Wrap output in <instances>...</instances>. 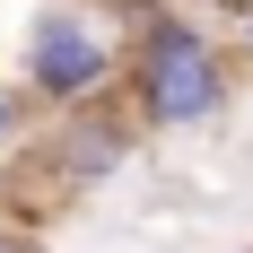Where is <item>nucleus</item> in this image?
Listing matches in <instances>:
<instances>
[{
  "instance_id": "5",
  "label": "nucleus",
  "mask_w": 253,
  "mask_h": 253,
  "mask_svg": "<svg viewBox=\"0 0 253 253\" xmlns=\"http://www.w3.org/2000/svg\"><path fill=\"white\" fill-rule=\"evenodd\" d=\"M236 44H245V61H253V0H245V26H236Z\"/></svg>"
},
{
  "instance_id": "6",
  "label": "nucleus",
  "mask_w": 253,
  "mask_h": 253,
  "mask_svg": "<svg viewBox=\"0 0 253 253\" xmlns=\"http://www.w3.org/2000/svg\"><path fill=\"white\" fill-rule=\"evenodd\" d=\"M0 253H26V245H18V236H0Z\"/></svg>"
},
{
  "instance_id": "3",
  "label": "nucleus",
  "mask_w": 253,
  "mask_h": 253,
  "mask_svg": "<svg viewBox=\"0 0 253 253\" xmlns=\"http://www.w3.org/2000/svg\"><path fill=\"white\" fill-rule=\"evenodd\" d=\"M131 140H140L131 105L114 114V105L96 96V105H70V114L44 131L35 166H44V183H52V192H70V201H79V192H105V183L131 166Z\"/></svg>"
},
{
  "instance_id": "7",
  "label": "nucleus",
  "mask_w": 253,
  "mask_h": 253,
  "mask_svg": "<svg viewBox=\"0 0 253 253\" xmlns=\"http://www.w3.org/2000/svg\"><path fill=\"white\" fill-rule=\"evenodd\" d=\"M245 253H253V245H245Z\"/></svg>"
},
{
  "instance_id": "4",
  "label": "nucleus",
  "mask_w": 253,
  "mask_h": 253,
  "mask_svg": "<svg viewBox=\"0 0 253 253\" xmlns=\"http://www.w3.org/2000/svg\"><path fill=\"white\" fill-rule=\"evenodd\" d=\"M26 140V87H9V79H0V157L18 149Z\"/></svg>"
},
{
  "instance_id": "2",
  "label": "nucleus",
  "mask_w": 253,
  "mask_h": 253,
  "mask_svg": "<svg viewBox=\"0 0 253 253\" xmlns=\"http://www.w3.org/2000/svg\"><path fill=\"white\" fill-rule=\"evenodd\" d=\"M123 70V44H114V26L96 9H79V0H44L35 26H26L18 44V87L26 105H44V114H70V105H96Z\"/></svg>"
},
{
  "instance_id": "1",
  "label": "nucleus",
  "mask_w": 253,
  "mask_h": 253,
  "mask_svg": "<svg viewBox=\"0 0 253 253\" xmlns=\"http://www.w3.org/2000/svg\"><path fill=\"white\" fill-rule=\"evenodd\" d=\"M227 96H236V61H227V44L201 18L149 9L131 26V44H123V105H131L140 131H201V123L227 114Z\"/></svg>"
}]
</instances>
